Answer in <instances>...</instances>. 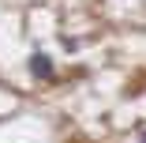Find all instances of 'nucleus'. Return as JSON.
<instances>
[{
	"instance_id": "f03ea898",
	"label": "nucleus",
	"mask_w": 146,
	"mask_h": 143,
	"mask_svg": "<svg viewBox=\"0 0 146 143\" xmlns=\"http://www.w3.org/2000/svg\"><path fill=\"white\" fill-rule=\"evenodd\" d=\"M139 143H146V132H142V139H139Z\"/></svg>"
},
{
	"instance_id": "f257e3e1",
	"label": "nucleus",
	"mask_w": 146,
	"mask_h": 143,
	"mask_svg": "<svg viewBox=\"0 0 146 143\" xmlns=\"http://www.w3.org/2000/svg\"><path fill=\"white\" fill-rule=\"evenodd\" d=\"M30 75L34 79H52V60H49V53H30Z\"/></svg>"
}]
</instances>
